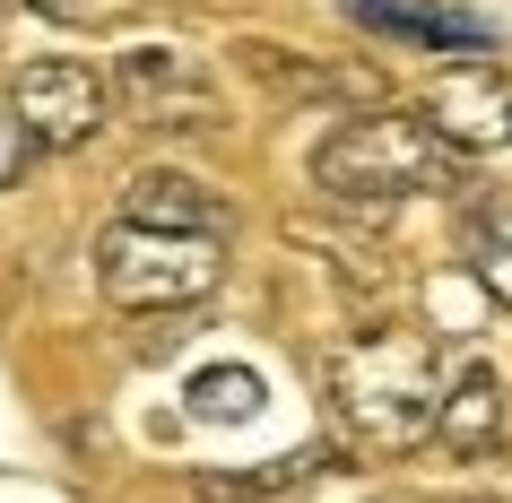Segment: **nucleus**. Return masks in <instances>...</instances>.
<instances>
[{
  "label": "nucleus",
  "instance_id": "2",
  "mask_svg": "<svg viewBox=\"0 0 512 503\" xmlns=\"http://www.w3.org/2000/svg\"><path fill=\"white\" fill-rule=\"evenodd\" d=\"M313 183L330 200H408L452 183V139L426 113H356L313 148Z\"/></svg>",
  "mask_w": 512,
  "mask_h": 503
},
{
  "label": "nucleus",
  "instance_id": "5",
  "mask_svg": "<svg viewBox=\"0 0 512 503\" xmlns=\"http://www.w3.org/2000/svg\"><path fill=\"white\" fill-rule=\"evenodd\" d=\"M113 96L139 122H217V87L174 53H122L113 61Z\"/></svg>",
  "mask_w": 512,
  "mask_h": 503
},
{
  "label": "nucleus",
  "instance_id": "12",
  "mask_svg": "<svg viewBox=\"0 0 512 503\" xmlns=\"http://www.w3.org/2000/svg\"><path fill=\"white\" fill-rule=\"evenodd\" d=\"M27 157H35V139L18 131V113L0 105V191H9V183H18V174H27Z\"/></svg>",
  "mask_w": 512,
  "mask_h": 503
},
{
  "label": "nucleus",
  "instance_id": "7",
  "mask_svg": "<svg viewBox=\"0 0 512 503\" xmlns=\"http://www.w3.org/2000/svg\"><path fill=\"white\" fill-rule=\"evenodd\" d=\"M122 217L174 226V235H226V191L191 183V174H174V165H148V174L122 183Z\"/></svg>",
  "mask_w": 512,
  "mask_h": 503
},
{
  "label": "nucleus",
  "instance_id": "14",
  "mask_svg": "<svg viewBox=\"0 0 512 503\" xmlns=\"http://www.w3.org/2000/svg\"><path fill=\"white\" fill-rule=\"evenodd\" d=\"M374 503H443V495H408V486H391V495H374ZM460 503H478V495H460Z\"/></svg>",
  "mask_w": 512,
  "mask_h": 503
},
{
  "label": "nucleus",
  "instance_id": "3",
  "mask_svg": "<svg viewBox=\"0 0 512 503\" xmlns=\"http://www.w3.org/2000/svg\"><path fill=\"white\" fill-rule=\"evenodd\" d=\"M217 278H226L217 235H174V226H139V217H113L96 235V287L113 313H183V304H209Z\"/></svg>",
  "mask_w": 512,
  "mask_h": 503
},
{
  "label": "nucleus",
  "instance_id": "4",
  "mask_svg": "<svg viewBox=\"0 0 512 503\" xmlns=\"http://www.w3.org/2000/svg\"><path fill=\"white\" fill-rule=\"evenodd\" d=\"M9 113H18V131H27L35 148H87V139L105 131V113H113V87L96 79L87 61L44 53V61H27V70L9 79Z\"/></svg>",
  "mask_w": 512,
  "mask_h": 503
},
{
  "label": "nucleus",
  "instance_id": "10",
  "mask_svg": "<svg viewBox=\"0 0 512 503\" xmlns=\"http://www.w3.org/2000/svg\"><path fill=\"white\" fill-rule=\"evenodd\" d=\"M348 9L382 35H417V44H443V53H486V27L452 18V9H417V0H348Z\"/></svg>",
  "mask_w": 512,
  "mask_h": 503
},
{
  "label": "nucleus",
  "instance_id": "1",
  "mask_svg": "<svg viewBox=\"0 0 512 503\" xmlns=\"http://www.w3.org/2000/svg\"><path fill=\"white\" fill-rule=\"evenodd\" d=\"M434 399H443V356L417 330H374L330 356V408L356 443L408 451L434 434Z\"/></svg>",
  "mask_w": 512,
  "mask_h": 503
},
{
  "label": "nucleus",
  "instance_id": "9",
  "mask_svg": "<svg viewBox=\"0 0 512 503\" xmlns=\"http://www.w3.org/2000/svg\"><path fill=\"white\" fill-rule=\"evenodd\" d=\"M460 252H469V278L512 313V191H486L460 209Z\"/></svg>",
  "mask_w": 512,
  "mask_h": 503
},
{
  "label": "nucleus",
  "instance_id": "13",
  "mask_svg": "<svg viewBox=\"0 0 512 503\" xmlns=\"http://www.w3.org/2000/svg\"><path fill=\"white\" fill-rule=\"evenodd\" d=\"M27 9H44V18H96V9H113V0H27Z\"/></svg>",
  "mask_w": 512,
  "mask_h": 503
},
{
  "label": "nucleus",
  "instance_id": "11",
  "mask_svg": "<svg viewBox=\"0 0 512 503\" xmlns=\"http://www.w3.org/2000/svg\"><path fill=\"white\" fill-rule=\"evenodd\" d=\"M261 373H243V365H209L200 382H191V417H217V425H243V417H261Z\"/></svg>",
  "mask_w": 512,
  "mask_h": 503
},
{
  "label": "nucleus",
  "instance_id": "6",
  "mask_svg": "<svg viewBox=\"0 0 512 503\" xmlns=\"http://www.w3.org/2000/svg\"><path fill=\"white\" fill-rule=\"evenodd\" d=\"M426 122L452 139V148H512V79L460 70V79H443L426 96Z\"/></svg>",
  "mask_w": 512,
  "mask_h": 503
},
{
  "label": "nucleus",
  "instance_id": "8",
  "mask_svg": "<svg viewBox=\"0 0 512 503\" xmlns=\"http://www.w3.org/2000/svg\"><path fill=\"white\" fill-rule=\"evenodd\" d=\"M495 425H504V382H495L486 365H452V382H443V399H434V443L486 451Z\"/></svg>",
  "mask_w": 512,
  "mask_h": 503
}]
</instances>
